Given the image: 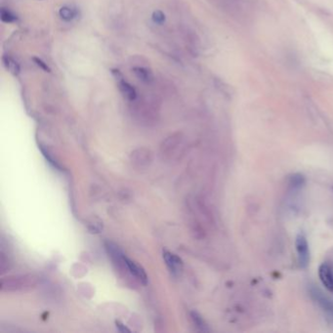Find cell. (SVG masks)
<instances>
[{
	"mask_svg": "<svg viewBox=\"0 0 333 333\" xmlns=\"http://www.w3.org/2000/svg\"><path fill=\"white\" fill-rule=\"evenodd\" d=\"M39 278L34 274H16L3 277L0 288L3 292H26L35 288Z\"/></svg>",
	"mask_w": 333,
	"mask_h": 333,
	"instance_id": "1",
	"label": "cell"
},
{
	"mask_svg": "<svg viewBox=\"0 0 333 333\" xmlns=\"http://www.w3.org/2000/svg\"><path fill=\"white\" fill-rule=\"evenodd\" d=\"M183 142L180 135L171 136L161 146V154L165 159L178 158L180 153H183Z\"/></svg>",
	"mask_w": 333,
	"mask_h": 333,
	"instance_id": "2",
	"label": "cell"
},
{
	"mask_svg": "<svg viewBox=\"0 0 333 333\" xmlns=\"http://www.w3.org/2000/svg\"><path fill=\"white\" fill-rule=\"evenodd\" d=\"M295 247L298 254V262L301 268H307L310 262V249L306 237L299 234L295 240Z\"/></svg>",
	"mask_w": 333,
	"mask_h": 333,
	"instance_id": "3",
	"label": "cell"
},
{
	"mask_svg": "<svg viewBox=\"0 0 333 333\" xmlns=\"http://www.w3.org/2000/svg\"><path fill=\"white\" fill-rule=\"evenodd\" d=\"M130 160L135 167L145 168L148 167L152 161V152L147 149H138L131 153Z\"/></svg>",
	"mask_w": 333,
	"mask_h": 333,
	"instance_id": "4",
	"label": "cell"
},
{
	"mask_svg": "<svg viewBox=\"0 0 333 333\" xmlns=\"http://www.w3.org/2000/svg\"><path fill=\"white\" fill-rule=\"evenodd\" d=\"M113 74L114 76L116 77L117 81H118V84H119V88L121 90V92L130 101H134L137 97V93H136V90L134 89L133 86L128 83L126 80H124V77L123 75L121 73L120 70H117V69H114L113 70Z\"/></svg>",
	"mask_w": 333,
	"mask_h": 333,
	"instance_id": "5",
	"label": "cell"
},
{
	"mask_svg": "<svg viewBox=\"0 0 333 333\" xmlns=\"http://www.w3.org/2000/svg\"><path fill=\"white\" fill-rule=\"evenodd\" d=\"M163 259L166 263L167 267L169 268L170 272L177 275L180 274L182 270H183V262L182 260L175 254L169 252V251H164L163 252Z\"/></svg>",
	"mask_w": 333,
	"mask_h": 333,
	"instance_id": "6",
	"label": "cell"
},
{
	"mask_svg": "<svg viewBox=\"0 0 333 333\" xmlns=\"http://www.w3.org/2000/svg\"><path fill=\"white\" fill-rule=\"evenodd\" d=\"M319 276L322 283L326 286V288L333 292V268L327 263L322 264L319 268Z\"/></svg>",
	"mask_w": 333,
	"mask_h": 333,
	"instance_id": "7",
	"label": "cell"
},
{
	"mask_svg": "<svg viewBox=\"0 0 333 333\" xmlns=\"http://www.w3.org/2000/svg\"><path fill=\"white\" fill-rule=\"evenodd\" d=\"M125 259H126V264H127V268H128V272L133 275L136 279H138L139 281H141L144 284H147V282H148V276H147V273L145 272L144 269L142 267L139 266L136 262L130 260L129 258L126 257Z\"/></svg>",
	"mask_w": 333,
	"mask_h": 333,
	"instance_id": "8",
	"label": "cell"
},
{
	"mask_svg": "<svg viewBox=\"0 0 333 333\" xmlns=\"http://www.w3.org/2000/svg\"><path fill=\"white\" fill-rule=\"evenodd\" d=\"M305 183H306L305 176L300 174V173L293 174L292 176L289 177V185H290L291 188H293L295 190H298V189H301L302 187H304Z\"/></svg>",
	"mask_w": 333,
	"mask_h": 333,
	"instance_id": "9",
	"label": "cell"
},
{
	"mask_svg": "<svg viewBox=\"0 0 333 333\" xmlns=\"http://www.w3.org/2000/svg\"><path fill=\"white\" fill-rule=\"evenodd\" d=\"M133 70L135 74L138 76V78L143 80V81L149 82L152 78V75L150 72V70H148V69H146L144 67H135Z\"/></svg>",
	"mask_w": 333,
	"mask_h": 333,
	"instance_id": "10",
	"label": "cell"
},
{
	"mask_svg": "<svg viewBox=\"0 0 333 333\" xmlns=\"http://www.w3.org/2000/svg\"><path fill=\"white\" fill-rule=\"evenodd\" d=\"M59 14H60L61 18L63 20H65V21H71L75 17V15H76L75 11L72 8L67 7V6L62 7L60 9V11H59Z\"/></svg>",
	"mask_w": 333,
	"mask_h": 333,
	"instance_id": "11",
	"label": "cell"
},
{
	"mask_svg": "<svg viewBox=\"0 0 333 333\" xmlns=\"http://www.w3.org/2000/svg\"><path fill=\"white\" fill-rule=\"evenodd\" d=\"M3 62L5 67H7V69H9L11 72H13L14 74H17L20 71V67L19 65L11 58H6L3 57Z\"/></svg>",
	"mask_w": 333,
	"mask_h": 333,
	"instance_id": "12",
	"label": "cell"
},
{
	"mask_svg": "<svg viewBox=\"0 0 333 333\" xmlns=\"http://www.w3.org/2000/svg\"><path fill=\"white\" fill-rule=\"evenodd\" d=\"M192 319H193L195 325L197 326V328H199L200 331H202V332H207L208 331L205 322L202 320V318L200 317L198 313H195V312L192 313Z\"/></svg>",
	"mask_w": 333,
	"mask_h": 333,
	"instance_id": "13",
	"label": "cell"
},
{
	"mask_svg": "<svg viewBox=\"0 0 333 333\" xmlns=\"http://www.w3.org/2000/svg\"><path fill=\"white\" fill-rule=\"evenodd\" d=\"M16 16L10 12L9 10H6L5 8L1 9V20L5 23H13L16 21Z\"/></svg>",
	"mask_w": 333,
	"mask_h": 333,
	"instance_id": "14",
	"label": "cell"
},
{
	"mask_svg": "<svg viewBox=\"0 0 333 333\" xmlns=\"http://www.w3.org/2000/svg\"><path fill=\"white\" fill-rule=\"evenodd\" d=\"M151 18H152V20H153L154 23L159 24V25L163 24L164 21H165V15H164L161 11H159V10L154 11V12L152 13V17H151Z\"/></svg>",
	"mask_w": 333,
	"mask_h": 333,
	"instance_id": "15",
	"label": "cell"
},
{
	"mask_svg": "<svg viewBox=\"0 0 333 333\" xmlns=\"http://www.w3.org/2000/svg\"><path fill=\"white\" fill-rule=\"evenodd\" d=\"M35 61V63L37 64L38 67H41L43 70H46V71H50V68L47 66V64H45L44 62H42L40 59H37V58H34L33 59Z\"/></svg>",
	"mask_w": 333,
	"mask_h": 333,
	"instance_id": "16",
	"label": "cell"
}]
</instances>
